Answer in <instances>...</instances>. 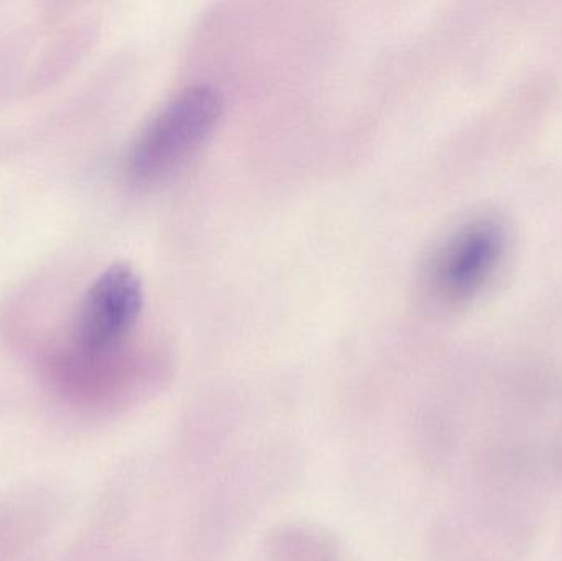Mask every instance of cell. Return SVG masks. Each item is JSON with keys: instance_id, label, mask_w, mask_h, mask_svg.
I'll return each mask as SVG.
<instances>
[{"instance_id": "6da1fadb", "label": "cell", "mask_w": 562, "mask_h": 561, "mask_svg": "<svg viewBox=\"0 0 562 561\" xmlns=\"http://www.w3.org/2000/svg\"><path fill=\"white\" fill-rule=\"evenodd\" d=\"M224 111L221 92L194 85L178 92L142 128L125 157V171L135 181L167 177L213 134Z\"/></svg>"}, {"instance_id": "7a4b0ae2", "label": "cell", "mask_w": 562, "mask_h": 561, "mask_svg": "<svg viewBox=\"0 0 562 561\" xmlns=\"http://www.w3.org/2000/svg\"><path fill=\"white\" fill-rule=\"evenodd\" d=\"M144 308L140 277L125 263L99 273L76 316L72 338L82 355L102 358L114 352L131 335Z\"/></svg>"}, {"instance_id": "3957f363", "label": "cell", "mask_w": 562, "mask_h": 561, "mask_svg": "<svg viewBox=\"0 0 562 561\" xmlns=\"http://www.w3.org/2000/svg\"><path fill=\"white\" fill-rule=\"evenodd\" d=\"M505 253V231L495 221L474 220L449 234L428 263L429 289L456 303L471 299L494 276Z\"/></svg>"}]
</instances>
